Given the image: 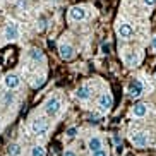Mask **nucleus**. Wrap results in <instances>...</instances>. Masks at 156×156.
Listing matches in <instances>:
<instances>
[{"mask_svg": "<svg viewBox=\"0 0 156 156\" xmlns=\"http://www.w3.org/2000/svg\"><path fill=\"white\" fill-rule=\"evenodd\" d=\"M43 84V79H40V81H36V83H34V86H41Z\"/></svg>", "mask_w": 156, "mask_h": 156, "instance_id": "28", "label": "nucleus"}, {"mask_svg": "<svg viewBox=\"0 0 156 156\" xmlns=\"http://www.w3.org/2000/svg\"><path fill=\"white\" fill-rule=\"evenodd\" d=\"M29 58H33L34 62H41L45 58V55H43V51L40 48H31L29 50Z\"/></svg>", "mask_w": 156, "mask_h": 156, "instance_id": "15", "label": "nucleus"}, {"mask_svg": "<svg viewBox=\"0 0 156 156\" xmlns=\"http://www.w3.org/2000/svg\"><path fill=\"white\" fill-rule=\"evenodd\" d=\"M76 96H77V100H79V101H86V100H89V96H91V87L86 86V84H84V86H81V87L77 89V91H76Z\"/></svg>", "mask_w": 156, "mask_h": 156, "instance_id": "10", "label": "nucleus"}, {"mask_svg": "<svg viewBox=\"0 0 156 156\" xmlns=\"http://www.w3.org/2000/svg\"><path fill=\"white\" fill-rule=\"evenodd\" d=\"M4 34H5V38H7L9 41H14V40H17V38H19V26H17L16 23H12V21H10V23L5 26Z\"/></svg>", "mask_w": 156, "mask_h": 156, "instance_id": "3", "label": "nucleus"}, {"mask_svg": "<svg viewBox=\"0 0 156 156\" xmlns=\"http://www.w3.org/2000/svg\"><path fill=\"white\" fill-rule=\"evenodd\" d=\"M58 51H60V57L64 60H70L74 57V48L69 43H62V45L58 46Z\"/></svg>", "mask_w": 156, "mask_h": 156, "instance_id": "6", "label": "nucleus"}, {"mask_svg": "<svg viewBox=\"0 0 156 156\" xmlns=\"http://www.w3.org/2000/svg\"><path fill=\"white\" fill-rule=\"evenodd\" d=\"M31 129H33V132H34V134H38V136H43V134L48 130V124H46L45 119H36L34 122H33Z\"/></svg>", "mask_w": 156, "mask_h": 156, "instance_id": "5", "label": "nucleus"}, {"mask_svg": "<svg viewBox=\"0 0 156 156\" xmlns=\"http://www.w3.org/2000/svg\"><path fill=\"white\" fill-rule=\"evenodd\" d=\"M69 16H70L72 21H77L79 23V21H84V19H86V10H84L83 7H72Z\"/></svg>", "mask_w": 156, "mask_h": 156, "instance_id": "8", "label": "nucleus"}, {"mask_svg": "<svg viewBox=\"0 0 156 156\" xmlns=\"http://www.w3.org/2000/svg\"><path fill=\"white\" fill-rule=\"evenodd\" d=\"M14 96H12V93H7V96H5V103H12Z\"/></svg>", "mask_w": 156, "mask_h": 156, "instance_id": "22", "label": "nucleus"}, {"mask_svg": "<svg viewBox=\"0 0 156 156\" xmlns=\"http://www.w3.org/2000/svg\"><path fill=\"white\" fill-rule=\"evenodd\" d=\"M60 106H62V103H60V100L57 96H51L46 100L45 103V112L46 115H50V117H53V115H57L60 112Z\"/></svg>", "mask_w": 156, "mask_h": 156, "instance_id": "1", "label": "nucleus"}, {"mask_svg": "<svg viewBox=\"0 0 156 156\" xmlns=\"http://www.w3.org/2000/svg\"><path fill=\"white\" fill-rule=\"evenodd\" d=\"M46 21H45V19H41V21H40V29H45V26H46Z\"/></svg>", "mask_w": 156, "mask_h": 156, "instance_id": "26", "label": "nucleus"}, {"mask_svg": "<svg viewBox=\"0 0 156 156\" xmlns=\"http://www.w3.org/2000/svg\"><path fill=\"white\" fill-rule=\"evenodd\" d=\"M151 45H153V48H154V50H156V36L153 38V41H151Z\"/></svg>", "mask_w": 156, "mask_h": 156, "instance_id": "27", "label": "nucleus"}, {"mask_svg": "<svg viewBox=\"0 0 156 156\" xmlns=\"http://www.w3.org/2000/svg\"><path fill=\"white\" fill-rule=\"evenodd\" d=\"M142 4L146 7H153V5H156V0H142Z\"/></svg>", "mask_w": 156, "mask_h": 156, "instance_id": "20", "label": "nucleus"}, {"mask_svg": "<svg viewBox=\"0 0 156 156\" xmlns=\"http://www.w3.org/2000/svg\"><path fill=\"white\" fill-rule=\"evenodd\" d=\"M31 156H46V151L43 146H34L31 147Z\"/></svg>", "mask_w": 156, "mask_h": 156, "instance_id": "16", "label": "nucleus"}, {"mask_svg": "<svg viewBox=\"0 0 156 156\" xmlns=\"http://www.w3.org/2000/svg\"><path fill=\"white\" fill-rule=\"evenodd\" d=\"M67 137L69 139H72V137H76V136H77V127H70V129H67Z\"/></svg>", "mask_w": 156, "mask_h": 156, "instance_id": "18", "label": "nucleus"}, {"mask_svg": "<svg viewBox=\"0 0 156 156\" xmlns=\"http://www.w3.org/2000/svg\"><path fill=\"white\" fill-rule=\"evenodd\" d=\"M91 156H108V151L106 149H98V151H94V153H91Z\"/></svg>", "mask_w": 156, "mask_h": 156, "instance_id": "19", "label": "nucleus"}, {"mask_svg": "<svg viewBox=\"0 0 156 156\" xmlns=\"http://www.w3.org/2000/svg\"><path fill=\"white\" fill-rule=\"evenodd\" d=\"M64 156H77V154H76L72 149H65V151H64Z\"/></svg>", "mask_w": 156, "mask_h": 156, "instance_id": "23", "label": "nucleus"}, {"mask_svg": "<svg viewBox=\"0 0 156 156\" xmlns=\"http://www.w3.org/2000/svg\"><path fill=\"white\" fill-rule=\"evenodd\" d=\"M129 94H130L132 98H139V96H141V94H142V83H141V81H137V79H136V81H132V83H130Z\"/></svg>", "mask_w": 156, "mask_h": 156, "instance_id": "7", "label": "nucleus"}, {"mask_svg": "<svg viewBox=\"0 0 156 156\" xmlns=\"http://www.w3.org/2000/svg\"><path fill=\"white\" fill-rule=\"evenodd\" d=\"M132 33H134V29H132V26H130V24L122 23L119 26V34H120V38H124V40L130 38V36H132Z\"/></svg>", "mask_w": 156, "mask_h": 156, "instance_id": "11", "label": "nucleus"}, {"mask_svg": "<svg viewBox=\"0 0 156 156\" xmlns=\"http://www.w3.org/2000/svg\"><path fill=\"white\" fill-rule=\"evenodd\" d=\"M115 151H117V154H122V153H124V146H122V144H119Z\"/></svg>", "mask_w": 156, "mask_h": 156, "instance_id": "25", "label": "nucleus"}, {"mask_svg": "<svg viewBox=\"0 0 156 156\" xmlns=\"http://www.w3.org/2000/svg\"><path fill=\"white\" fill-rule=\"evenodd\" d=\"M125 64L130 65V67H136L139 64V55L137 51H129L127 55H125Z\"/></svg>", "mask_w": 156, "mask_h": 156, "instance_id": "13", "label": "nucleus"}, {"mask_svg": "<svg viewBox=\"0 0 156 156\" xmlns=\"http://www.w3.org/2000/svg\"><path fill=\"white\" fill-rule=\"evenodd\" d=\"M98 106H100L101 112H110V108L113 106V98H112L110 93H103L98 100Z\"/></svg>", "mask_w": 156, "mask_h": 156, "instance_id": "2", "label": "nucleus"}, {"mask_svg": "<svg viewBox=\"0 0 156 156\" xmlns=\"http://www.w3.org/2000/svg\"><path fill=\"white\" fill-rule=\"evenodd\" d=\"M9 154L10 156H19L21 154V146H19V144H10L9 146Z\"/></svg>", "mask_w": 156, "mask_h": 156, "instance_id": "17", "label": "nucleus"}, {"mask_svg": "<svg viewBox=\"0 0 156 156\" xmlns=\"http://www.w3.org/2000/svg\"><path fill=\"white\" fill-rule=\"evenodd\" d=\"M113 142L117 144V146H119V144H122V137H120L119 134H115V136H113Z\"/></svg>", "mask_w": 156, "mask_h": 156, "instance_id": "21", "label": "nucleus"}, {"mask_svg": "<svg viewBox=\"0 0 156 156\" xmlns=\"http://www.w3.org/2000/svg\"><path fill=\"white\" fill-rule=\"evenodd\" d=\"M4 84H5V87H7V89H16V87L21 84V81H19L17 76H14V74H9V76H5Z\"/></svg>", "mask_w": 156, "mask_h": 156, "instance_id": "9", "label": "nucleus"}, {"mask_svg": "<svg viewBox=\"0 0 156 156\" xmlns=\"http://www.w3.org/2000/svg\"><path fill=\"white\" fill-rule=\"evenodd\" d=\"M87 147H89V151H91V153H94V151H98V149L103 147V141L94 136V137H91L89 141H87Z\"/></svg>", "mask_w": 156, "mask_h": 156, "instance_id": "12", "label": "nucleus"}, {"mask_svg": "<svg viewBox=\"0 0 156 156\" xmlns=\"http://www.w3.org/2000/svg\"><path fill=\"white\" fill-rule=\"evenodd\" d=\"M132 144L136 147H146L147 146V132H136L130 137Z\"/></svg>", "mask_w": 156, "mask_h": 156, "instance_id": "4", "label": "nucleus"}, {"mask_svg": "<svg viewBox=\"0 0 156 156\" xmlns=\"http://www.w3.org/2000/svg\"><path fill=\"white\" fill-rule=\"evenodd\" d=\"M101 50H103V53H108V51H110V45H108V43H105V45L101 46Z\"/></svg>", "mask_w": 156, "mask_h": 156, "instance_id": "24", "label": "nucleus"}, {"mask_svg": "<svg viewBox=\"0 0 156 156\" xmlns=\"http://www.w3.org/2000/svg\"><path fill=\"white\" fill-rule=\"evenodd\" d=\"M132 113H134V117H144V115L147 113V105L146 103H137V105L134 106V110H132Z\"/></svg>", "mask_w": 156, "mask_h": 156, "instance_id": "14", "label": "nucleus"}]
</instances>
